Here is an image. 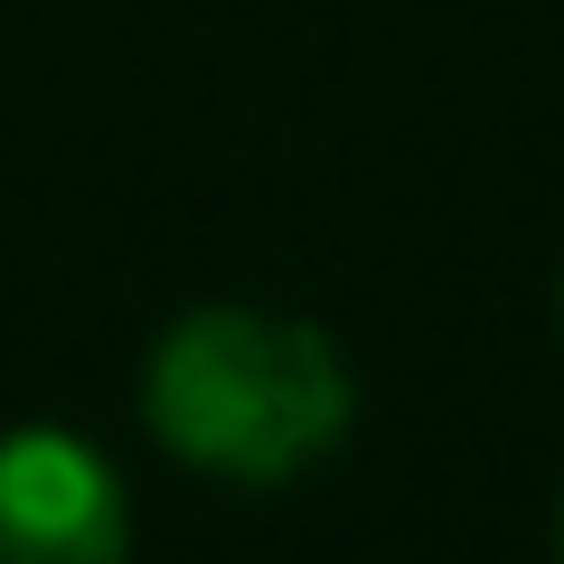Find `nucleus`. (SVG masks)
Here are the masks:
<instances>
[{
  "label": "nucleus",
  "instance_id": "nucleus-4",
  "mask_svg": "<svg viewBox=\"0 0 564 564\" xmlns=\"http://www.w3.org/2000/svg\"><path fill=\"white\" fill-rule=\"evenodd\" d=\"M555 555H564V518H555Z\"/></svg>",
  "mask_w": 564,
  "mask_h": 564
},
{
  "label": "nucleus",
  "instance_id": "nucleus-1",
  "mask_svg": "<svg viewBox=\"0 0 564 564\" xmlns=\"http://www.w3.org/2000/svg\"><path fill=\"white\" fill-rule=\"evenodd\" d=\"M141 423L170 462L236 489L302 480L348 423H358V377L339 339L292 311L207 302L180 311L141 367Z\"/></svg>",
  "mask_w": 564,
  "mask_h": 564
},
{
  "label": "nucleus",
  "instance_id": "nucleus-3",
  "mask_svg": "<svg viewBox=\"0 0 564 564\" xmlns=\"http://www.w3.org/2000/svg\"><path fill=\"white\" fill-rule=\"evenodd\" d=\"M555 321H564V282H555Z\"/></svg>",
  "mask_w": 564,
  "mask_h": 564
},
{
  "label": "nucleus",
  "instance_id": "nucleus-2",
  "mask_svg": "<svg viewBox=\"0 0 564 564\" xmlns=\"http://www.w3.org/2000/svg\"><path fill=\"white\" fill-rule=\"evenodd\" d=\"M0 564H132L122 470L85 433H0Z\"/></svg>",
  "mask_w": 564,
  "mask_h": 564
}]
</instances>
